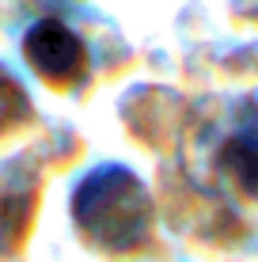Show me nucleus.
<instances>
[{
	"label": "nucleus",
	"mask_w": 258,
	"mask_h": 262,
	"mask_svg": "<svg viewBox=\"0 0 258 262\" xmlns=\"http://www.w3.org/2000/svg\"><path fill=\"white\" fill-rule=\"evenodd\" d=\"M76 221L95 243L110 251L140 247L148 236V198L126 171H95L76 194Z\"/></svg>",
	"instance_id": "1"
},
{
	"label": "nucleus",
	"mask_w": 258,
	"mask_h": 262,
	"mask_svg": "<svg viewBox=\"0 0 258 262\" xmlns=\"http://www.w3.org/2000/svg\"><path fill=\"white\" fill-rule=\"evenodd\" d=\"M27 57L53 84H73L80 76V69H84V46L61 23H38L27 34Z\"/></svg>",
	"instance_id": "2"
}]
</instances>
